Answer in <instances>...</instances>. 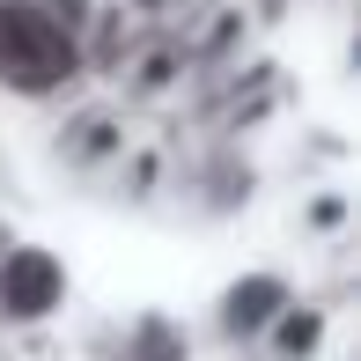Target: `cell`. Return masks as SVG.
I'll list each match as a JSON object with an SVG mask.
<instances>
[{
	"label": "cell",
	"instance_id": "1",
	"mask_svg": "<svg viewBox=\"0 0 361 361\" xmlns=\"http://www.w3.org/2000/svg\"><path fill=\"white\" fill-rule=\"evenodd\" d=\"M74 67V37L52 15L23 8V0H0V81L8 89H52Z\"/></svg>",
	"mask_w": 361,
	"mask_h": 361
}]
</instances>
